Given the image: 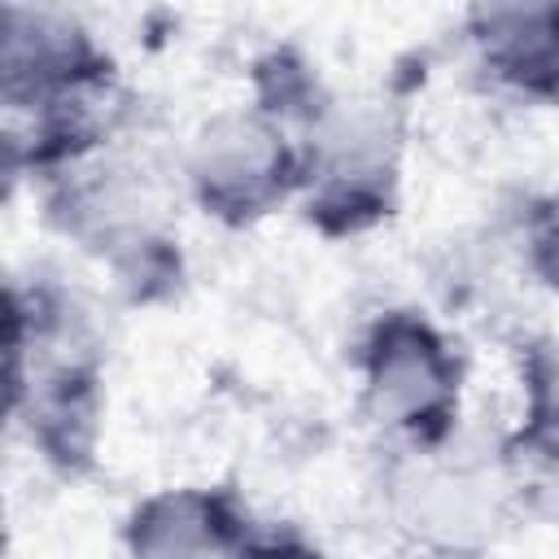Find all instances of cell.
Wrapping results in <instances>:
<instances>
[{
    "mask_svg": "<svg viewBox=\"0 0 559 559\" xmlns=\"http://www.w3.org/2000/svg\"><path fill=\"white\" fill-rule=\"evenodd\" d=\"M520 445L559 463V336L524 354V424Z\"/></svg>",
    "mask_w": 559,
    "mask_h": 559,
    "instance_id": "obj_8",
    "label": "cell"
},
{
    "mask_svg": "<svg viewBox=\"0 0 559 559\" xmlns=\"http://www.w3.org/2000/svg\"><path fill=\"white\" fill-rule=\"evenodd\" d=\"M109 57L52 13H4V96L9 105H48L57 96L109 83Z\"/></svg>",
    "mask_w": 559,
    "mask_h": 559,
    "instance_id": "obj_4",
    "label": "cell"
},
{
    "mask_svg": "<svg viewBox=\"0 0 559 559\" xmlns=\"http://www.w3.org/2000/svg\"><path fill=\"white\" fill-rule=\"evenodd\" d=\"M240 559H328L323 550L306 546V542H293V537H275V542H249Z\"/></svg>",
    "mask_w": 559,
    "mask_h": 559,
    "instance_id": "obj_10",
    "label": "cell"
},
{
    "mask_svg": "<svg viewBox=\"0 0 559 559\" xmlns=\"http://www.w3.org/2000/svg\"><path fill=\"white\" fill-rule=\"evenodd\" d=\"M245 515L223 489H166L127 520L131 559H240Z\"/></svg>",
    "mask_w": 559,
    "mask_h": 559,
    "instance_id": "obj_5",
    "label": "cell"
},
{
    "mask_svg": "<svg viewBox=\"0 0 559 559\" xmlns=\"http://www.w3.org/2000/svg\"><path fill=\"white\" fill-rule=\"evenodd\" d=\"M306 210L323 231H362L380 223L397 188V127L376 105H323L301 148Z\"/></svg>",
    "mask_w": 559,
    "mask_h": 559,
    "instance_id": "obj_1",
    "label": "cell"
},
{
    "mask_svg": "<svg viewBox=\"0 0 559 559\" xmlns=\"http://www.w3.org/2000/svg\"><path fill=\"white\" fill-rule=\"evenodd\" d=\"M480 66L511 92L559 100V4H489L467 17Z\"/></svg>",
    "mask_w": 559,
    "mask_h": 559,
    "instance_id": "obj_6",
    "label": "cell"
},
{
    "mask_svg": "<svg viewBox=\"0 0 559 559\" xmlns=\"http://www.w3.org/2000/svg\"><path fill=\"white\" fill-rule=\"evenodd\" d=\"M397 515L419 546L441 555H463L485 537L489 498L463 472L415 467L406 480H397Z\"/></svg>",
    "mask_w": 559,
    "mask_h": 559,
    "instance_id": "obj_7",
    "label": "cell"
},
{
    "mask_svg": "<svg viewBox=\"0 0 559 559\" xmlns=\"http://www.w3.org/2000/svg\"><path fill=\"white\" fill-rule=\"evenodd\" d=\"M528 258H533V271L559 288V197L542 201L533 210V223H528Z\"/></svg>",
    "mask_w": 559,
    "mask_h": 559,
    "instance_id": "obj_9",
    "label": "cell"
},
{
    "mask_svg": "<svg viewBox=\"0 0 559 559\" xmlns=\"http://www.w3.org/2000/svg\"><path fill=\"white\" fill-rule=\"evenodd\" d=\"M459 380L463 367L445 336L411 310L384 314L362 345L367 411L419 445H437L454 428Z\"/></svg>",
    "mask_w": 559,
    "mask_h": 559,
    "instance_id": "obj_3",
    "label": "cell"
},
{
    "mask_svg": "<svg viewBox=\"0 0 559 559\" xmlns=\"http://www.w3.org/2000/svg\"><path fill=\"white\" fill-rule=\"evenodd\" d=\"M188 179L205 214L245 227L284 205L301 183V148L284 135V122L253 109L214 114L188 153Z\"/></svg>",
    "mask_w": 559,
    "mask_h": 559,
    "instance_id": "obj_2",
    "label": "cell"
}]
</instances>
